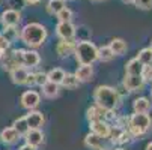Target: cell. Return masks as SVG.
I'll use <instances>...</instances> for the list:
<instances>
[{"label":"cell","mask_w":152,"mask_h":150,"mask_svg":"<svg viewBox=\"0 0 152 150\" xmlns=\"http://www.w3.org/2000/svg\"><path fill=\"white\" fill-rule=\"evenodd\" d=\"M48 36L47 27L42 26L41 23H29L26 24L20 32V39L24 45L30 48H38L45 42Z\"/></svg>","instance_id":"6da1fadb"},{"label":"cell","mask_w":152,"mask_h":150,"mask_svg":"<svg viewBox=\"0 0 152 150\" xmlns=\"http://www.w3.org/2000/svg\"><path fill=\"white\" fill-rule=\"evenodd\" d=\"M94 101L102 110L115 111L121 104V95L112 86H98L94 90Z\"/></svg>","instance_id":"7a4b0ae2"},{"label":"cell","mask_w":152,"mask_h":150,"mask_svg":"<svg viewBox=\"0 0 152 150\" xmlns=\"http://www.w3.org/2000/svg\"><path fill=\"white\" fill-rule=\"evenodd\" d=\"M74 56L78 65H94L98 60V47L91 41H80L75 44Z\"/></svg>","instance_id":"3957f363"},{"label":"cell","mask_w":152,"mask_h":150,"mask_svg":"<svg viewBox=\"0 0 152 150\" xmlns=\"http://www.w3.org/2000/svg\"><path fill=\"white\" fill-rule=\"evenodd\" d=\"M152 126V119L149 114H139L134 113L129 116V122H128V132L131 134L134 138L145 135Z\"/></svg>","instance_id":"277c9868"},{"label":"cell","mask_w":152,"mask_h":150,"mask_svg":"<svg viewBox=\"0 0 152 150\" xmlns=\"http://www.w3.org/2000/svg\"><path fill=\"white\" fill-rule=\"evenodd\" d=\"M20 102H21V107H23L24 110H35L36 107L41 104V95L36 92V90H26L23 95L20 98Z\"/></svg>","instance_id":"5b68a950"},{"label":"cell","mask_w":152,"mask_h":150,"mask_svg":"<svg viewBox=\"0 0 152 150\" xmlns=\"http://www.w3.org/2000/svg\"><path fill=\"white\" fill-rule=\"evenodd\" d=\"M122 84H124V89H125V90L134 93V92L143 90V87H145L146 83L143 81L142 75H129V74H125Z\"/></svg>","instance_id":"8992f818"},{"label":"cell","mask_w":152,"mask_h":150,"mask_svg":"<svg viewBox=\"0 0 152 150\" xmlns=\"http://www.w3.org/2000/svg\"><path fill=\"white\" fill-rule=\"evenodd\" d=\"M0 21H2L3 27H17L21 23V14L17 9H5L2 12V17H0Z\"/></svg>","instance_id":"52a82bcc"},{"label":"cell","mask_w":152,"mask_h":150,"mask_svg":"<svg viewBox=\"0 0 152 150\" xmlns=\"http://www.w3.org/2000/svg\"><path fill=\"white\" fill-rule=\"evenodd\" d=\"M56 35L62 41H74V38L77 35V29L72 24V21H71V23H57Z\"/></svg>","instance_id":"ba28073f"},{"label":"cell","mask_w":152,"mask_h":150,"mask_svg":"<svg viewBox=\"0 0 152 150\" xmlns=\"http://www.w3.org/2000/svg\"><path fill=\"white\" fill-rule=\"evenodd\" d=\"M89 128H91V132L102 137V138H108L112 132V125L105 122V120H95V122H89Z\"/></svg>","instance_id":"9c48e42d"},{"label":"cell","mask_w":152,"mask_h":150,"mask_svg":"<svg viewBox=\"0 0 152 150\" xmlns=\"http://www.w3.org/2000/svg\"><path fill=\"white\" fill-rule=\"evenodd\" d=\"M84 146L89 147L92 150H107V143H105V138L102 137H98L92 132H89L88 135L84 137Z\"/></svg>","instance_id":"30bf717a"},{"label":"cell","mask_w":152,"mask_h":150,"mask_svg":"<svg viewBox=\"0 0 152 150\" xmlns=\"http://www.w3.org/2000/svg\"><path fill=\"white\" fill-rule=\"evenodd\" d=\"M24 117L27 120V125H29L30 129H41L42 125H44V122H45L44 114H42L41 111H36V110L29 111Z\"/></svg>","instance_id":"8fae6325"},{"label":"cell","mask_w":152,"mask_h":150,"mask_svg":"<svg viewBox=\"0 0 152 150\" xmlns=\"http://www.w3.org/2000/svg\"><path fill=\"white\" fill-rule=\"evenodd\" d=\"M75 51V42L74 41H62L57 44L56 47V53L60 59H66L69 56H72Z\"/></svg>","instance_id":"7c38bea8"},{"label":"cell","mask_w":152,"mask_h":150,"mask_svg":"<svg viewBox=\"0 0 152 150\" xmlns=\"http://www.w3.org/2000/svg\"><path fill=\"white\" fill-rule=\"evenodd\" d=\"M20 138H21V135L14 129L12 126L5 128V129H2V132H0V141H2L3 144H6V146H12V144H15Z\"/></svg>","instance_id":"4fadbf2b"},{"label":"cell","mask_w":152,"mask_h":150,"mask_svg":"<svg viewBox=\"0 0 152 150\" xmlns=\"http://www.w3.org/2000/svg\"><path fill=\"white\" fill-rule=\"evenodd\" d=\"M41 63V56L35 50H24L23 53V66L24 68H35Z\"/></svg>","instance_id":"5bb4252c"},{"label":"cell","mask_w":152,"mask_h":150,"mask_svg":"<svg viewBox=\"0 0 152 150\" xmlns=\"http://www.w3.org/2000/svg\"><path fill=\"white\" fill-rule=\"evenodd\" d=\"M29 74H30V72H29V69H27V68H24V66H18V68H15V69H12V71L9 72L12 83H14V84H18V86L26 84Z\"/></svg>","instance_id":"9a60e30c"},{"label":"cell","mask_w":152,"mask_h":150,"mask_svg":"<svg viewBox=\"0 0 152 150\" xmlns=\"http://www.w3.org/2000/svg\"><path fill=\"white\" fill-rule=\"evenodd\" d=\"M152 108V102L151 99L142 96V98H136L134 102H133V110L134 113H139V114H148Z\"/></svg>","instance_id":"2e32d148"},{"label":"cell","mask_w":152,"mask_h":150,"mask_svg":"<svg viewBox=\"0 0 152 150\" xmlns=\"http://www.w3.org/2000/svg\"><path fill=\"white\" fill-rule=\"evenodd\" d=\"M24 140H26L27 144L38 149L42 143H44V134H42L41 129H29V132L24 135Z\"/></svg>","instance_id":"e0dca14e"},{"label":"cell","mask_w":152,"mask_h":150,"mask_svg":"<svg viewBox=\"0 0 152 150\" xmlns=\"http://www.w3.org/2000/svg\"><path fill=\"white\" fill-rule=\"evenodd\" d=\"M108 47H110V50H112V53H113L115 56H122V54H125L126 50H128L126 42H125V39H122V38H113V39L110 41V44H108Z\"/></svg>","instance_id":"ac0fdd59"},{"label":"cell","mask_w":152,"mask_h":150,"mask_svg":"<svg viewBox=\"0 0 152 150\" xmlns=\"http://www.w3.org/2000/svg\"><path fill=\"white\" fill-rule=\"evenodd\" d=\"M75 77L78 78L80 83H86V81H91L94 77V68L92 65H80L75 71Z\"/></svg>","instance_id":"d6986e66"},{"label":"cell","mask_w":152,"mask_h":150,"mask_svg":"<svg viewBox=\"0 0 152 150\" xmlns=\"http://www.w3.org/2000/svg\"><path fill=\"white\" fill-rule=\"evenodd\" d=\"M105 110H102L101 107L98 105H92L88 108V111H86V117H88L89 122H95V120H104L105 119Z\"/></svg>","instance_id":"ffe728a7"},{"label":"cell","mask_w":152,"mask_h":150,"mask_svg":"<svg viewBox=\"0 0 152 150\" xmlns=\"http://www.w3.org/2000/svg\"><path fill=\"white\" fill-rule=\"evenodd\" d=\"M42 95L48 99H54L59 96V84H54L51 81H47L44 86H42Z\"/></svg>","instance_id":"44dd1931"},{"label":"cell","mask_w":152,"mask_h":150,"mask_svg":"<svg viewBox=\"0 0 152 150\" xmlns=\"http://www.w3.org/2000/svg\"><path fill=\"white\" fill-rule=\"evenodd\" d=\"M143 68L145 66L142 65L137 59H131L125 65V74H129V75H142Z\"/></svg>","instance_id":"7402d4cb"},{"label":"cell","mask_w":152,"mask_h":150,"mask_svg":"<svg viewBox=\"0 0 152 150\" xmlns=\"http://www.w3.org/2000/svg\"><path fill=\"white\" fill-rule=\"evenodd\" d=\"M63 8H66V0H48L45 6L50 15H57V12H60Z\"/></svg>","instance_id":"603a6c76"},{"label":"cell","mask_w":152,"mask_h":150,"mask_svg":"<svg viewBox=\"0 0 152 150\" xmlns=\"http://www.w3.org/2000/svg\"><path fill=\"white\" fill-rule=\"evenodd\" d=\"M65 75H66V72H65L62 68H53L51 71L47 72V80L60 86L62 81H63V78H65Z\"/></svg>","instance_id":"cb8c5ba5"},{"label":"cell","mask_w":152,"mask_h":150,"mask_svg":"<svg viewBox=\"0 0 152 150\" xmlns=\"http://www.w3.org/2000/svg\"><path fill=\"white\" fill-rule=\"evenodd\" d=\"M143 66H148V65H152V48L151 47H146V48H142L139 53H137V57H136Z\"/></svg>","instance_id":"d4e9b609"},{"label":"cell","mask_w":152,"mask_h":150,"mask_svg":"<svg viewBox=\"0 0 152 150\" xmlns=\"http://www.w3.org/2000/svg\"><path fill=\"white\" fill-rule=\"evenodd\" d=\"M60 86H63V87L68 89V90H74V89H77L78 86H80V81L75 77V74H66Z\"/></svg>","instance_id":"484cf974"},{"label":"cell","mask_w":152,"mask_h":150,"mask_svg":"<svg viewBox=\"0 0 152 150\" xmlns=\"http://www.w3.org/2000/svg\"><path fill=\"white\" fill-rule=\"evenodd\" d=\"M12 128L20 134V135H26L27 132H29V125H27V120H26V117L23 116V117H18V119H15V122H14V125H12Z\"/></svg>","instance_id":"4316f807"},{"label":"cell","mask_w":152,"mask_h":150,"mask_svg":"<svg viewBox=\"0 0 152 150\" xmlns=\"http://www.w3.org/2000/svg\"><path fill=\"white\" fill-rule=\"evenodd\" d=\"M2 36L9 42V44H12V42H15L20 38V32H18L17 27H5V30L2 32Z\"/></svg>","instance_id":"83f0119b"},{"label":"cell","mask_w":152,"mask_h":150,"mask_svg":"<svg viewBox=\"0 0 152 150\" xmlns=\"http://www.w3.org/2000/svg\"><path fill=\"white\" fill-rule=\"evenodd\" d=\"M113 57H115V54L112 53V50H110L108 45H102V47L98 48V60H101V62H110Z\"/></svg>","instance_id":"f1b7e54d"},{"label":"cell","mask_w":152,"mask_h":150,"mask_svg":"<svg viewBox=\"0 0 152 150\" xmlns=\"http://www.w3.org/2000/svg\"><path fill=\"white\" fill-rule=\"evenodd\" d=\"M57 20L59 23H71L72 21V17H74V12L69 9V8H63L60 12H57Z\"/></svg>","instance_id":"f546056e"},{"label":"cell","mask_w":152,"mask_h":150,"mask_svg":"<svg viewBox=\"0 0 152 150\" xmlns=\"http://www.w3.org/2000/svg\"><path fill=\"white\" fill-rule=\"evenodd\" d=\"M134 140V137L131 135V134H129L126 129L125 131H121V134H119V137H118V144H129V143H131Z\"/></svg>","instance_id":"4dcf8cb0"},{"label":"cell","mask_w":152,"mask_h":150,"mask_svg":"<svg viewBox=\"0 0 152 150\" xmlns=\"http://www.w3.org/2000/svg\"><path fill=\"white\" fill-rule=\"evenodd\" d=\"M137 9H142V11H151L152 9V0H134L133 3Z\"/></svg>","instance_id":"1f68e13d"},{"label":"cell","mask_w":152,"mask_h":150,"mask_svg":"<svg viewBox=\"0 0 152 150\" xmlns=\"http://www.w3.org/2000/svg\"><path fill=\"white\" fill-rule=\"evenodd\" d=\"M35 86H39V87H42L48 80H47V72H35Z\"/></svg>","instance_id":"d6a6232c"},{"label":"cell","mask_w":152,"mask_h":150,"mask_svg":"<svg viewBox=\"0 0 152 150\" xmlns=\"http://www.w3.org/2000/svg\"><path fill=\"white\" fill-rule=\"evenodd\" d=\"M142 78L145 83H152V65H148L142 71Z\"/></svg>","instance_id":"836d02e7"},{"label":"cell","mask_w":152,"mask_h":150,"mask_svg":"<svg viewBox=\"0 0 152 150\" xmlns=\"http://www.w3.org/2000/svg\"><path fill=\"white\" fill-rule=\"evenodd\" d=\"M9 47H11V44L9 42L2 36V33H0V50H3V51H8L9 50Z\"/></svg>","instance_id":"e575fe53"},{"label":"cell","mask_w":152,"mask_h":150,"mask_svg":"<svg viewBox=\"0 0 152 150\" xmlns=\"http://www.w3.org/2000/svg\"><path fill=\"white\" fill-rule=\"evenodd\" d=\"M26 86H30V87H32V86H35V75H33L32 72H30V74H29V77H27Z\"/></svg>","instance_id":"d590c367"},{"label":"cell","mask_w":152,"mask_h":150,"mask_svg":"<svg viewBox=\"0 0 152 150\" xmlns=\"http://www.w3.org/2000/svg\"><path fill=\"white\" fill-rule=\"evenodd\" d=\"M18 150H36V147H33V146H30V144H23V146H21Z\"/></svg>","instance_id":"8d00e7d4"},{"label":"cell","mask_w":152,"mask_h":150,"mask_svg":"<svg viewBox=\"0 0 152 150\" xmlns=\"http://www.w3.org/2000/svg\"><path fill=\"white\" fill-rule=\"evenodd\" d=\"M39 2H41V0H24L26 5H38Z\"/></svg>","instance_id":"74e56055"},{"label":"cell","mask_w":152,"mask_h":150,"mask_svg":"<svg viewBox=\"0 0 152 150\" xmlns=\"http://www.w3.org/2000/svg\"><path fill=\"white\" fill-rule=\"evenodd\" d=\"M124 3H126V5H131V3H134V0H122Z\"/></svg>","instance_id":"f35d334b"},{"label":"cell","mask_w":152,"mask_h":150,"mask_svg":"<svg viewBox=\"0 0 152 150\" xmlns=\"http://www.w3.org/2000/svg\"><path fill=\"white\" fill-rule=\"evenodd\" d=\"M146 150H152V141H151V143H148V146H146Z\"/></svg>","instance_id":"ab89813d"},{"label":"cell","mask_w":152,"mask_h":150,"mask_svg":"<svg viewBox=\"0 0 152 150\" xmlns=\"http://www.w3.org/2000/svg\"><path fill=\"white\" fill-rule=\"evenodd\" d=\"M3 54H5V51H3V50H0V60H2V57H3Z\"/></svg>","instance_id":"60d3db41"},{"label":"cell","mask_w":152,"mask_h":150,"mask_svg":"<svg viewBox=\"0 0 152 150\" xmlns=\"http://www.w3.org/2000/svg\"><path fill=\"white\" fill-rule=\"evenodd\" d=\"M113 150H125V149H122V147H116V149H113Z\"/></svg>","instance_id":"b9f144b4"},{"label":"cell","mask_w":152,"mask_h":150,"mask_svg":"<svg viewBox=\"0 0 152 150\" xmlns=\"http://www.w3.org/2000/svg\"><path fill=\"white\" fill-rule=\"evenodd\" d=\"M92 2H104V0H92Z\"/></svg>","instance_id":"7bdbcfd3"},{"label":"cell","mask_w":152,"mask_h":150,"mask_svg":"<svg viewBox=\"0 0 152 150\" xmlns=\"http://www.w3.org/2000/svg\"><path fill=\"white\" fill-rule=\"evenodd\" d=\"M151 96H152V89H151Z\"/></svg>","instance_id":"ee69618b"},{"label":"cell","mask_w":152,"mask_h":150,"mask_svg":"<svg viewBox=\"0 0 152 150\" xmlns=\"http://www.w3.org/2000/svg\"><path fill=\"white\" fill-rule=\"evenodd\" d=\"M151 48H152V42H151Z\"/></svg>","instance_id":"f6af8a7d"}]
</instances>
